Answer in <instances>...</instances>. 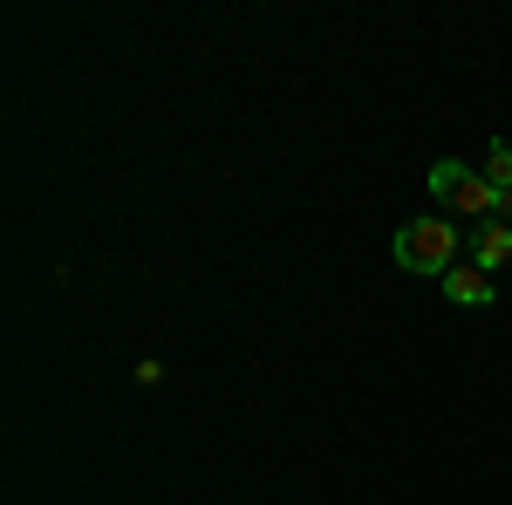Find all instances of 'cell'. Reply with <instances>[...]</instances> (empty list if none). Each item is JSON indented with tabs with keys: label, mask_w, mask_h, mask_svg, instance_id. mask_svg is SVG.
<instances>
[{
	"label": "cell",
	"mask_w": 512,
	"mask_h": 505,
	"mask_svg": "<svg viewBox=\"0 0 512 505\" xmlns=\"http://www.w3.org/2000/svg\"><path fill=\"white\" fill-rule=\"evenodd\" d=\"M431 198L451 212V219H499V192L485 185V171H472V164H458V157H437L431 164Z\"/></svg>",
	"instance_id": "cell-1"
},
{
	"label": "cell",
	"mask_w": 512,
	"mask_h": 505,
	"mask_svg": "<svg viewBox=\"0 0 512 505\" xmlns=\"http://www.w3.org/2000/svg\"><path fill=\"white\" fill-rule=\"evenodd\" d=\"M390 253L403 273H437L444 280V273L458 267V219H410Z\"/></svg>",
	"instance_id": "cell-2"
},
{
	"label": "cell",
	"mask_w": 512,
	"mask_h": 505,
	"mask_svg": "<svg viewBox=\"0 0 512 505\" xmlns=\"http://www.w3.org/2000/svg\"><path fill=\"white\" fill-rule=\"evenodd\" d=\"M512 260V226L506 219H485V226H472V267L499 273Z\"/></svg>",
	"instance_id": "cell-3"
},
{
	"label": "cell",
	"mask_w": 512,
	"mask_h": 505,
	"mask_svg": "<svg viewBox=\"0 0 512 505\" xmlns=\"http://www.w3.org/2000/svg\"><path fill=\"white\" fill-rule=\"evenodd\" d=\"M444 294H451L458 308H485V301H492V273L465 260V267H451V273H444Z\"/></svg>",
	"instance_id": "cell-4"
},
{
	"label": "cell",
	"mask_w": 512,
	"mask_h": 505,
	"mask_svg": "<svg viewBox=\"0 0 512 505\" xmlns=\"http://www.w3.org/2000/svg\"><path fill=\"white\" fill-rule=\"evenodd\" d=\"M485 185L492 192H512V144H492L485 151Z\"/></svg>",
	"instance_id": "cell-5"
},
{
	"label": "cell",
	"mask_w": 512,
	"mask_h": 505,
	"mask_svg": "<svg viewBox=\"0 0 512 505\" xmlns=\"http://www.w3.org/2000/svg\"><path fill=\"white\" fill-rule=\"evenodd\" d=\"M499 219H506V226H512V192H499Z\"/></svg>",
	"instance_id": "cell-6"
}]
</instances>
